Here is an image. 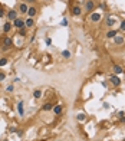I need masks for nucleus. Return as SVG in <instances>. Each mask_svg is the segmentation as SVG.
<instances>
[{
	"mask_svg": "<svg viewBox=\"0 0 125 141\" xmlns=\"http://www.w3.org/2000/svg\"><path fill=\"white\" fill-rule=\"evenodd\" d=\"M12 45H13V39H12L10 36H6V38L3 39V46H1V50H3V52H7V50L12 48Z\"/></svg>",
	"mask_w": 125,
	"mask_h": 141,
	"instance_id": "1",
	"label": "nucleus"
},
{
	"mask_svg": "<svg viewBox=\"0 0 125 141\" xmlns=\"http://www.w3.org/2000/svg\"><path fill=\"white\" fill-rule=\"evenodd\" d=\"M17 13H19L17 10H15V9H10L7 13H6V17H7L9 22H13L15 19H17V17H19V16H17Z\"/></svg>",
	"mask_w": 125,
	"mask_h": 141,
	"instance_id": "2",
	"label": "nucleus"
},
{
	"mask_svg": "<svg viewBox=\"0 0 125 141\" xmlns=\"http://www.w3.org/2000/svg\"><path fill=\"white\" fill-rule=\"evenodd\" d=\"M85 9H86L88 13H92L93 9H95V1H93V0H86V1H85Z\"/></svg>",
	"mask_w": 125,
	"mask_h": 141,
	"instance_id": "3",
	"label": "nucleus"
},
{
	"mask_svg": "<svg viewBox=\"0 0 125 141\" xmlns=\"http://www.w3.org/2000/svg\"><path fill=\"white\" fill-rule=\"evenodd\" d=\"M13 26L17 27V29H23V27H25V20H23L22 17H17V19L13 20Z\"/></svg>",
	"mask_w": 125,
	"mask_h": 141,
	"instance_id": "4",
	"label": "nucleus"
},
{
	"mask_svg": "<svg viewBox=\"0 0 125 141\" xmlns=\"http://www.w3.org/2000/svg\"><path fill=\"white\" fill-rule=\"evenodd\" d=\"M109 83H111L112 86H119V85H121V79L118 78V75H112V76L109 78Z\"/></svg>",
	"mask_w": 125,
	"mask_h": 141,
	"instance_id": "5",
	"label": "nucleus"
},
{
	"mask_svg": "<svg viewBox=\"0 0 125 141\" xmlns=\"http://www.w3.org/2000/svg\"><path fill=\"white\" fill-rule=\"evenodd\" d=\"M27 9H29L27 3H25V1H23V3H20V4H19L17 12H19V13H22V15H26V13H27Z\"/></svg>",
	"mask_w": 125,
	"mask_h": 141,
	"instance_id": "6",
	"label": "nucleus"
},
{
	"mask_svg": "<svg viewBox=\"0 0 125 141\" xmlns=\"http://www.w3.org/2000/svg\"><path fill=\"white\" fill-rule=\"evenodd\" d=\"M115 23H117V17H114V16H108L107 20H105V25L108 26V27H112Z\"/></svg>",
	"mask_w": 125,
	"mask_h": 141,
	"instance_id": "7",
	"label": "nucleus"
},
{
	"mask_svg": "<svg viewBox=\"0 0 125 141\" xmlns=\"http://www.w3.org/2000/svg\"><path fill=\"white\" fill-rule=\"evenodd\" d=\"M101 13H93V12H92L91 15H89V20H91V22H95V23H96V22H99L101 20Z\"/></svg>",
	"mask_w": 125,
	"mask_h": 141,
	"instance_id": "8",
	"label": "nucleus"
},
{
	"mask_svg": "<svg viewBox=\"0 0 125 141\" xmlns=\"http://www.w3.org/2000/svg\"><path fill=\"white\" fill-rule=\"evenodd\" d=\"M52 111H53L56 115H60V114H62V111H63V107H62L60 104H55L53 108H52Z\"/></svg>",
	"mask_w": 125,
	"mask_h": 141,
	"instance_id": "9",
	"label": "nucleus"
},
{
	"mask_svg": "<svg viewBox=\"0 0 125 141\" xmlns=\"http://www.w3.org/2000/svg\"><path fill=\"white\" fill-rule=\"evenodd\" d=\"M17 112H19V115L23 117L25 115V107H23V101H20V102H17Z\"/></svg>",
	"mask_w": 125,
	"mask_h": 141,
	"instance_id": "10",
	"label": "nucleus"
},
{
	"mask_svg": "<svg viewBox=\"0 0 125 141\" xmlns=\"http://www.w3.org/2000/svg\"><path fill=\"white\" fill-rule=\"evenodd\" d=\"M71 12H72V15H73V16L78 17V16H81V13H82V9H81V6H73Z\"/></svg>",
	"mask_w": 125,
	"mask_h": 141,
	"instance_id": "11",
	"label": "nucleus"
},
{
	"mask_svg": "<svg viewBox=\"0 0 125 141\" xmlns=\"http://www.w3.org/2000/svg\"><path fill=\"white\" fill-rule=\"evenodd\" d=\"M36 13H37V9L36 7H29L26 15H27V17H32V19H33V17L36 16Z\"/></svg>",
	"mask_w": 125,
	"mask_h": 141,
	"instance_id": "12",
	"label": "nucleus"
},
{
	"mask_svg": "<svg viewBox=\"0 0 125 141\" xmlns=\"http://www.w3.org/2000/svg\"><path fill=\"white\" fill-rule=\"evenodd\" d=\"M35 26V20L32 19V17H27L25 20V27H27V29H30V27H33Z\"/></svg>",
	"mask_w": 125,
	"mask_h": 141,
	"instance_id": "13",
	"label": "nucleus"
},
{
	"mask_svg": "<svg viewBox=\"0 0 125 141\" xmlns=\"http://www.w3.org/2000/svg\"><path fill=\"white\" fill-rule=\"evenodd\" d=\"M12 22H6V23H4V25H3V32H4V33H9V32H10V30H12Z\"/></svg>",
	"mask_w": 125,
	"mask_h": 141,
	"instance_id": "14",
	"label": "nucleus"
},
{
	"mask_svg": "<svg viewBox=\"0 0 125 141\" xmlns=\"http://www.w3.org/2000/svg\"><path fill=\"white\" fill-rule=\"evenodd\" d=\"M125 42V39H124V36H115V38H114V43H115V45H118V46H119V45H122V43H124Z\"/></svg>",
	"mask_w": 125,
	"mask_h": 141,
	"instance_id": "15",
	"label": "nucleus"
},
{
	"mask_svg": "<svg viewBox=\"0 0 125 141\" xmlns=\"http://www.w3.org/2000/svg\"><path fill=\"white\" fill-rule=\"evenodd\" d=\"M53 105H55V104H52V102H45V104L42 105V109H43V111H50V109L53 108Z\"/></svg>",
	"mask_w": 125,
	"mask_h": 141,
	"instance_id": "16",
	"label": "nucleus"
},
{
	"mask_svg": "<svg viewBox=\"0 0 125 141\" xmlns=\"http://www.w3.org/2000/svg\"><path fill=\"white\" fill-rule=\"evenodd\" d=\"M112 71L115 72V75H121L122 72H124V69H122V66H119V65H114V68H112Z\"/></svg>",
	"mask_w": 125,
	"mask_h": 141,
	"instance_id": "17",
	"label": "nucleus"
},
{
	"mask_svg": "<svg viewBox=\"0 0 125 141\" xmlns=\"http://www.w3.org/2000/svg\"><path fill=\"white\" fill-rule=\"evenodd\" d=\"M76 120H78L79 122H83V121L86 120V115H85L83 112H78V114H76Z\"/></svg>",
	"mask_w": 125,
	"mask_h": 141,
	"instance_id": "18",
	"label": "nucleus"
},
{
	"mask_svg": "<svg viewBox=\"0 0 125 141\" xmlns=\"http://www.w3.org/2000/svg\"><path fill=\"white\" fill-rule=\"evenodd\" d=\"M117 35H118L117 30H109L108 33H107V38H108V39H114V38H115Z\"/></svg>",
	"mask_w": 125,
	"mask_h": 141,
	"instance_id": "19",
	"label": "nucleus"
},
{
	"mask_svg": "<svg viewBox=\"0 0 125 141\" xmlns=\"http://www.w3.org/2000/svg\"><path fill=\"white\" fill-rule=\"evenodd\" d=\"M32 95H33V98H35V100H39V98L42 97V91H40V89H35Z\"/></svg>",
	"mask_w": 125,
	"mask_h": 141,
	"instance_id": "20",
	"label": "nucleus"
},
{
	"mask_svg": "<svg viewBox=\"0 0 125 141\" xmlns=\"http://www.w3.org/2000/svg\"><path fill=\"white\" fill-rule=\"evenodd\" d=\"M26 35H27V30H26V27H23V29H19V36L25 38Z\"/></svg>",
	"mask_w": 125,
	"mask_h": 141,
	"instance_id": "21",
	"label": "nucleus"
},
{
	"mask_svg": "<svg viewBox=\"0 0 125 141\" xmlns=\"http://www.w3.org/2000/svg\"><path fill=\"white\" fill-rule=\"evenodd\" d=\"M9 63V59L7 58H0V66H4Z\"/></svg>",
	"mask_w": 125,
	"mask_h": 141,
	"instance_id": "22",
	"label": "nucleus"
},
{
	"mask_svg": "<svg viewBox=\"0 0 125 141\" xmlns=\"http://www.w3.org/2000/svg\"><path fill=\"white\" fill-rule=\"evenodd\" d=\"M62 56H63V58H65V59H69V58H71V52H69V50H63V52H62Z\"/></svg>",
	"mask_w": 125,
	"mask_h": 141,
	"instance_id": "23",
	"label": "nucleus"
},
{
	"mask_svg": "<svg viewBox=\"0 0 125 141\" xmlns=\"http://www.w3.org/2000/svg\"><path fill=\"white\" fill-rule=\"evenodd\" d=\"M6 91H7V92H13V91H15V86H13V85H7Z\"/></svg>",
	"mask_w": 125,
	"mask_h": 141,
	"instance_id": "24",
	"label": "nucleus"
},
{
	"mask_svg": "<svg viewBox=\"0 0 125 141\" xmlns=\"http://www.w3.org/2000/svg\"><path fill=\"white\" fill-rule=\"evenodd\" d=\"M4 16H6V13H4V9L0 6V19H1V17H4Z\"/></svg>",
	"mask_w": 125,
	"mask_h": 141,
	"instance_id": "25",
	"label": "nucleus"
},
{
	"mask_svg": "<svg viewBox=\"0 0 125 141\" xmlns=\"http://www.w3.org/2000/svg\"><path fill=\"white\" fill-rule=\"evenodd\" d=\"M45 43H46L48 46H50V45H52V39H50V38H46V39H45Z\"/></svg>",
	"mask_w": 125,
	"mask_h": 141,
	"instance_id": "26",
	"label": "nucleus"
},
{
	"mask_svg": "<svg viewBox=\"0 0 125 141\" xmlns=\"http://www.w3.org/2000/svg\"><path fill=\"white\" fill-rule=\"evenodd\" d=\"M119 29H121L122 32H125V20H122V22H121V26H119Z\"/></svg>",
	"mask_w": 125,
	"mask_h": 141,
	"instance_id": "27",
	"label": "nucleus"
},
{
	"mask_svg": "<svg viewBox=\"0 0 125 141\" xmlns=\"http://www.w3.org/2000/svg\"><path fill=\"white\" fill-rule=\"evenodd\" d=\"M4 78H6V74H4V72H0V82L4 81Z\"/></svg>",
	"mask_w": 125,
	"mask_h": 141,
	"instance_id": "28",
	"label": "nucleus"
},
{
	"mask_svg": "<svg viewBox=\"0 0 125 141\" xmlns=\"http://www.w3.org/2000/svg\"><path fill=\"white\" fill-rule=\"evenodd\" d=\"M60 25H62V26H68V19H66V17L62 20V23H60Z\"/></svg>",
	"mask_w": 125,
	"mask_h": 141,
	"instance_id": "29",
	"label": "nucleus"
},
{
	"mask_svg": "<svg viewBox=\"0 0 125 141\" xmlns=\"http://www.w3.org/2000/svg\"><path fill=\"white\" fill-rule=\"evenodd\" d=\"M102 86H104V88H108V82H107V81H102Z\"/></svg>",
	"mask_w": 125,
	"mask_h": 141,
	"instance_id": "30",
	"label": "nucleus"
},
{
	"mask_svg": "<svg viewBox=\"0 0 125 141\" xmlns=\"http://www.w3.org/2000/svg\"><path fill=\"white\" fill-rule=\"evenodd\" d=\"M16 131V128L15 127H12V128H9V133H15Z\"/></svg>",
	"mask_w": 125,
	"mask_h": 141,
	"instance_id": "31",
	"label": "nucleus"
},
{
	"mask_svg": "<svg viewBox=\"0 0 125 141\" xmlns=\"http://www.w3.org/2000/svg\"><path fill=\"white\" fill-rule=\"evenodd\" d=\"M119 121H121L122 124H125V115H124V117H121V118H119Z\"/></svg>",
	"mask_w": 125,
	"mask_h": 141,
	"instance_id": "32",
	"label": "nucleus"
},
{
	"mask_svg": "<svg viewBox=\"0 0 125 141\" xmlns=\"http://www.w3.org/2000/svg\"><path fill=\"white\" fill-rule=\"evenodd\" d=\"M99 7H101V9H105V7H107V4H105V3H101Z\"/></svg>",
	"mask_w": 125,
	"mask_h": 141,
	"instance_id": "33",
	"label": "nucleus"
},
{
	"mask_svg": "<svg viewBox=\"0 0 125 141\" xmlns=\"http://www.w3.org/2000/svg\"><path fill=\"white\" fill-rule=\"evenodd\" d=\"M124 115H125V114L122 112V111H119V112H118V117H119V118H121V117H124Z\"/></svg>",
	"mask_w": 125,
	"mask_h": 141,
	"instance_id": "34",
	"label": "nucleus"
},
{
	"mask_svg": "<svg viewBox=\"0 0 125 141\" xmlns=\"http://www.w3.org/2000/svg\"><path fill=\"white\" fill-rule=\"evenodd\" d=\"M33 1H36V0H25V3H33Z\"/></svg>",
	"mask_w": 125,
	"mask_h": 141,
	"instance_id": "35",
	"label": "nucleus"
},
{
	"mask_svg": "<svg viewBox=\"0 0 125 141\" xmlns=\"http://www.w3.org/2000/svg\"><path fill=\"white\" fill-rule=\"evenodd\" d=\"M3 141H7V140H3Z\"/></svg>",
	"mask_w": 125,
	"mask_h": 141,
	"instance_id": "36",
	"label": "nucleus"
}]
</instances>
